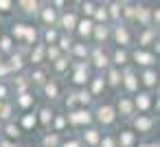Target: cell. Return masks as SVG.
Masks as SVG:
<instances>
[{
	"label": "cell",
	"instance_id": "obj_11",
	"mask_svg": "<svg viewBox=\"0 0 160 147\" xmlns=\"http://www.w3.org/2000/svg\"><path fill=\"white\" fill-rule=\"evenodd\" d=\"M118 112H121L123 116H129V114L134 112V103H132L129 99H125V97H123V99L118 101Z\"/></svg>",
	"mask_w": 160,
	"mask_h": 147
},
{
	"label": "cell",
	"instance_id": "obj_9",
	"mask_svg": "<svg viewBox=\"0 0 160 147\" xmlns=\"http://www.w3.org/2000/svg\"><path fill=\"white\" fill-rule=\"evenodd\" d=\"M75 84H86L88 81V70H86V64H77V73H75Z\"/></svg>",
	"mask_w": 160,
	"mask_h": 147
},
{
	"label": "cell",
	"instance_id": "obj_50",
	"mask_svg": "<svg viewBox=\"0 0 160 147\" xmlns=\"http://www.w3.org/2000/svg\"><path fill=\"white\" fill-rule=\"evenodd\" d=\"M62 147H79V143L77 140H70V143H64Z\"/></svg>",
	"mask_w": 160,
	"mask_h": 147
},
{
	"label": "cell",
	"instance_id": "obj_51",
	"mask_svg": "<svg viewBox=\"0 0 160 147\" xmlns=\"http://www.w3.org/2000/svg\"><path fill=\"white\" fill-rule=\"evenodd\" d=\"M7 97V88L5 86H0V99H5Z\"/></svg>",
	"mask_w": 160,
	"mask_h": 147
},
{
	"label": "cell",
	"instance_id": "obj_16",
	"mask_svg": "<svg viewBox=\"0 0 160 147\" xmlns=\"http://www.w3.org/2000/svg\"><path fill=\"white\" fill-rule=\"evenodd\" d=\"M92 29H94V35H97V40H99V42L108 40L110 31H108V27H105V24H99V27H92Z\"/></svg>",
	"mask_w": 160,
	"mask_h": 147
},
{
	"label": "cell",
	"instance_id": "obj_19",
	"mask_svg": "<svg viewBox=\"0 0 160 147\" xmlns=\"http://www.w3.org/2000/svg\"><path fill=\"white\" fill-rule=\"evenodd\" d=\"M142 81H145L147 86H156V81H158V75H156V70H147V73L142 75Z\"/></svg>",
	"mask_w": 160,
	"mask_h": 147
},
{
	"label": "cell",
	"instance_id": "obj_5",
	"mask_svg": "<svg viewBox=\"0 0 160 147\" xmlns=\"http://www.w3.org/2000/svg\"><path fill=\"white\" fill-rule=\"evenodd\" d=\"M114 40H116V44H121V46L129 44V33H127V29H125V27H116V29H114Z\"/></svg>",
	"mask_w": 160,
	"mask_h": 147
},
{
	"label": "cell",
	"instance_id": "obj_34",
	"mask_svg": "<svg viewBox=\"0 0 160 147\" xmlns=\"http://www.w3.org/2000/svg\"><path fill=\"white\" fill-rule=\"evenodd\" d=\"M44 53L48 55V59H57V57H59V48H55V46H48Z\"/></svg>",
	"mask_w": 160,
	"mask_h": 147
},
{
	"label": "cell",
	"instance_id": "obj_46",
	"mask_svg": "<svg viewBox=\"0 0 160 147\" xmlns=\"http://www.w3.org/2000/svg\"><path fill=\"white\" fill-rule=\"evenodd\" d=\"M33 81H35V84H44V73H42V70H38V73L33 75Z\"/></svg>",
	"mask_w": 160,
	"mask_h": 147
},
{
	"label": "cell",
	"instance_id": "obj_18",
	"mask_svg": "<svg viewBox=\"0 0 160 147\" xmlns=\"http://www.w3.org/2000/svg\"><path fill=\"white\" fill-rule=\"evenodd\" d=\"M134 145V134L132 132H121V147H132Z\"/></svg>",
	"mask_w": 160,
	"mask_h": 147
},
{
	"label": "cell",
	"instance_id": "obj_56",
	"mask_svg": "<svg viewBox=\"0 0 160 147\" xmlns=\"http://www.w3.org/2000/svg\"><path fill=\"white\" fill-rule=\"evenodd\" d=\"M140 147H149V145H140Z\"/></svg>",
	"mask_w": 160,
	"mask_h": 147
},
{
	"label": "cell",
	"instance_id": "obj_14",
	"mask_svg": "<svg viewBox=\"0 0 160 147\" xmlns=\"http://www.w3.org/2000/svg\"><path fill=\"white\" fill-rule=\"evenodd\" d=\"M42 20H44L46 24H53V22L57 20V13H55V9H53V7H46V9L42 11Z\"/></svg>",
	"mask_w": 160,
	"mask_h": 147
},
{
	"label": "cell",
	"instance_id": "obj_6",
	"mask_svg": "<svg viewBox=\"0 0 160 147\" xmlns=\"http://www.w3.org/2000/svg\"><path fill=\"white\" fill-rule=\"evenodd\" d=\"M151 125H153V119H149V116H138V119L134 121V127H136L138 132H149Z\"/></svg>",
	"mask_w": 160,
	"mask_h": 147
},
{
	"label": "cell",
	"instance_id": "obj_39",
	"mask_svg": "<svg viewBox=\"0 0 160 147\" xmlns=\"http://www.w3.org/2000/svg\"><path fill=\"white\" fill-rule=\"evenodd\" d=\"M90 99H92V97H90V92H86V90L77 94V101H79V103H90Z\"/></svg>",
	"mask_w": 160,
	"mask_h": 147
},
{
	"label": "cell",
	"instance_id": "obj_38",
	"mask_svg": "<svg viewBox=\"0 0 160 147\" xmlns=\"http://www.w3.org/2000/svg\"><path fill=\"white\" fill-rule=\"evenodd\" d=\"M44 90H46V94H48L51 99L57 94V86H55V84H46V86H44Z\"/></svg>",
	"mask_w": 160,
	"mask_h": 147
},
{
	"label": "cell",
	"instance_id": "obj_36",
	"mask_svg": "<svg viewBox=\"0 0 160 147\" xmlns=\"http://www.w3.org/2000/svg\"><path fill=\"white\" fill-rule=\"evenodd\" d=\"M24 29H27V27H24V24H16V27H13V31H11V33H13V35H16V38H24Z\"/></svg>",
	"mask_w": 160,
	"mask_h": 147
},
{
	"label": "cell",
	"instance_id": "obj_44",
	"mask_svg": "<svg viewBox=\"0 0 160 147\" xmlns=\"http://www.w3.org/2000/svg\"><path fill=\"white\" fill-rule=\"evenodd\" d=\"M55 62H57V64H55V68H57V70H64V68L68 66V62H66V59H62V57H57Z\"/></svg>",
	"mask_w": 160,
	"mask_h": 147
},
{
	"label": "cell",
	"instance_id": "obj_12",
	"mask_svg": "<svg viewBox=\"0 0 160 147\" xmlns=\"http://www.w3.org/2000/svg\"><path fill=\"white\" fill-rule=\"evenodd\" d=\"M121 11H123V5H121V0H116V3H112L110 9H108V18L118 20V18H121Z\"/></svg>",
	"mask_w": 160,
	"mask_h": 147
},
{
	"label": "cell",
	"instance_id": "obj_40",
	"mask_svg": "<svg viewBox=\"0 0 160 147\" xmlns=\"http://www.w3.org/2000/svg\"><path fill=\"white\" fill-rule=\"evenodd\" d=\"M0 48H2V51H11V38H2V40H0Z\"/></svg>",
	"mask_w": 160,
	"mask_h": 147
},
{
	"label": "cell",
	"instance_id": "obj_42",
	"mask_svg": "<svg viewBox=\"0 0 160 147\" xmlns=\"http://www.w3.org/2000/svg\"><path fill=\"white\" fill-rule=\"evenodd\" d=\"M70 44H72V42H70V38H59V48H64V51H66V48H70Z\"/></svg>",
	"mask_w": 160,
	"mask_h": 147
},
{
	"label": "cell",
	"instance_id": "obj_47",
	"mask_svg": "<svg viewBox=\"0 0 160 147\" xmlns=\"http://www.w3.org/2000/svg\"><path fill=\"white\" fill-rule=\"evenodd\" d=\"M75 53H77V55H79V57H83V55H86V53H88V48H86V46H81V44H79V46H75Z\"/></svg>",
	"mask_w": 160,
	"mask_h": 147
},
{
	"label": "cell",
	"instance_id": "obj_32",
	"mask_svg": "<svg viewBox=\"0 0 160 147\" xmlns=\"http://www.w3.org/2000/svg\"><path fill=\"white\" fill-rule=\"evenodd\" d=\"M9 116H11V105L2 103V105H0V119H9Z\"/></svg>",
	"mask_w": 160,
	"mask_h": 147
},
{
	"label": "cell",
	"instance_id": "obj_33",
	"mask_svg": "<svg viewBox=\"0 0 160 147\" xmlns=\"http://www.w3.org/2000/svg\"><path fill=\"white\" fill-rule=\"evenodd\" d=\"M110 84H112V86H118V84H121V75H118V70H114V68L110 70Z\"/></svg>",
	"mask_w": 160,
	"mask_h": 147
},
{
	"label": "cell",
	"instance_id": "obj_2",
	"mask_svg": "<svg viewBox=\"0 0 160 147\" xmlns=\"http://www.w3.org/2000/svg\"><path fill=\"white\" fill-rule=\"evenodd\" d=\"M68 121H70L72 125H81V123H90L92 116H90L88 110H75V112L68 114Z\"/></svg>",
	"mask_w": 160,
	"mask_h": 147
},
{
	"label": "cell",
	"instance_id": "obj_23",
	"mask_svg": "<svg viewBox=\"0 0 160 147\" xmlns=\"http://www.w3.org/2000/svg\"><path fill=\"white\" fill-rule=\"evenodd\" d=\"M153 38H156V31H153V29H149V31H145V33L140 35V44H151V42H153Z\"/></svg>",
	"mask_w": 160,
	"mask_h": 147
},
{
	"label": "cell",
	"instance_id": "obj_8",
	"mask_svg": "<svg viewBox=\"0 0 160 147\" xmlns=\"http://www.w3.org/2000/svg\"><path fill=\"white\" fill-rule=\"evenodd\" d=\"M92 27H94V24H92V20H81V22H77V27H75V29L79 31V35H81V38H88V35L92 33Z\"/></svg>",
	"mask_w": 160,
	"mask_h": 147
},
{
	"label": "cell",
	"instance_id": "obj_49",
	"mask_svg": "<svg viewBox=\"0 0 160 147\" xmlns=\"http://www.w3.org/2000/svg\"><path fill=\"white\" fill-rule=\"evenodd\" d=\"M151 20L158 24V20H160V11H158V9H153V11H151Z\"/></svg>",
	"mask_w": 160,
	"mask_h": 147
},
{
	"label": "cell",
	"instance_id": "obj_43",
	"mask_svg": "<svg viewBox=\"0 0 160 147\" xmlns=\"http://www.w3.org/2000/svg\"><path fill=\"white\" fill-rule=\"evenodd\" d=\"M101 147H116V143H114V138H110V136H105V138L101 140Z\"/></svg>",
	"mask_w": 160,
	"mask_h": 147
},
{
	"label": "cell",
	"instance_id": "obj_28",
	"mask_svg": "<svg viewBox=\"0 0 160 147\" xmlns=\"http://www.w3.org/2000/svg\"><path fill=\"white\" fill-rule=\"evenodd\" d=\"M7 136H9V138H18V136H20V127L13 125V123H9V125H7Z\"/></svg>",
	"mask_w": 160,
	"mask_h": 147
},
{
	"label": "cell",
	"instance_id": "obj_15",
	"mask_svg": "<svg viewBox=\"0 0 160 147\" xmlns=\"http://www.w3.org/2000/svg\"><path fill=\"white\" fill-rule=\"evenodd\" d=\"M94 66L97 68H105L108 66V57H105V53H101V48L94 51Z\"/></svg>",
	"mask_w": 160,
	"mask_h": 147
},
{
	"label": "cell",
	"instance_id": "obj_54",
	"mask_svg": "<svg viewBox=\"0 0 160 147\" xmlns=\"http://www.w3.org/2000/svg\"><path fill=\"white\" fill-rule=\"evenodd\" d=\"M151 147H160V145H158V143H153V145H151Z\"/></svg>",
	"mask_w": 160,
	"mask_h": 147
},
{
	"label": "cell",
	"instance_id": "obj_4",
	"mask_svg": "<svg viewBox=\"0 0 160 147\" xmlns=\"http://www.w3.org/2000/svg\"><path fill=\"white\" fill-rule=\"evenodd\" d=\"M134 59H136V64H142V66H151L156 62V57L151 53H145V51H136L134 53Z\"/></svg>",
	"mask_w": 160,
	"mask_h": 147
},
{
	"label": "cell",
	"instance_id": "obj_30",
	"mask_svg": "<svg viewBox=\"0 0 160 147\" xmlns=\"http://www.w3.org/2000/svg\"><path fill=\"white\" fill-rule=\"evenodd\" d=\"M103 86H105V79L97 77V79H94V84H92V92H94V94H99V92L103 90Z\"/></svg>",
	"mask_w": 160,
	"mask_h": 147
},
{
	"label": "cell",
	"instance_id": "obj_48",
	"mask_svg": "<svg viewBox=\"0 0 160 147\" xmlns=\"http://www.w3.org/2000/svg\"><path fill=\"white\" fill-rule=\"evenodd\" d=\"M64 125H66V119H64V116H59V119L55 121V127H57V129H62Z\"/></svg>",
	"mask_w": 160,
	"mask_h": 147
},
{
	"label": "cell",
	"instance_id": "obj_25",
	"mask_svg": "<svg viewBox=\"0 0 160 147\" xmlns=\"http://www.w3.org/2000/svg\"><path fill=\"white\" fill-rule=\"evenodd\" d=\"M35 123H38V116H35V114H27V116L22 119V125H24L27 129H31Z\"/></svg>",
	"mask_w": 160,
	"mask_h": 147
},
{
	"label": "cell",
	"instance_id": "obj_13",
	"mask_svg": "<svg viewBox=\"0 0 160 147\" xmlns=\"http://www.w3.org/2000/svg\"><path fill=\"white\" fill-rule=\"evenodd\" d=\"M134 105H136L138 110H147V108L151 105V99H149V94H138V97H136V101H134Z\"/></svg>",
	"mask_w": 160,
	"mask_h": 147
},
{
	"label": "cell",
	"instance_id": "obj_41",
	"mask_svg": "<svg viewBox=\"0 0 160 147\" xmlns=\"http://www.w3.org/2000/svg\"><path fill=\"white\" fill-rule=\"evenodd\" d=\"M94 9H97V7H94L92 3H83V13H86V16H92Z\"/></svg>",
	"mask_w": 160,
	"mask_h": 147
},
{
	"label": "cell",
	"instance_id": "obj_53",
	"mask_svg": "<svg viewBox=\"0 0 160 147\" xmlns=\"http://www.w3.org/2000/svg\"><path fill=\"white\" fill-rule=\"evenodd\" d=\"M2 147H13V145L11 143H2Z\"/></svg>",
	"mask_w": 160,
	"mask_h": 147
},
{
	"label": "cell",
	"instance_id": "obj_35",
	"mask_svg": "<svg viewBox=\"0 0 160 147\" xmlns=\"http://www.w3.org/2000/svg\"><path fill=\"white\" fill-rule=\"evenodd\" d=\"M57 140H59V138H57V134H51V136H46V138H44V145H46V147H55V145H57Z\"/></svg>",
	"mask_w": 160,
	"mask_h": 147
},
{
	"label": "cell",
	"instance_id": "obj_24",
	"mask_svg": "<svg viewBox=\"0 0 160 147\" xmlns=\"http://www.w3.org/2000/svg\"><path fill=\"white\" fill-rule=\"evenodd\" d=\"M22 66H24V64H22V57H20V55H13L9 68H11V70H22Z\"/></svg>",
	"mask_w": 160,
	"mask_h": 147
},
{
	"label": "cell",
	"instance_id": "obj_17",
	"mask_svg": "<svg viewBox=\"0 0 160 147\" xmlns=\"http://www.w3.org/2000/svg\"><path fill=\"white\" fill-rule=\"evenodd\" d=\"M44 51H46V48H44L42 44H40V46H35V51L31 53V62H33V64H40V62H42V57H44Z\"/></svg>",
	"mask_w": 160,
	"mask_h": 147
},
{
	"label": "cell",
	"instance_id": "obj_10",
	"mask_svg": "<svg viewBox=\"0 0 160 147\" xmlns=\"http://www.w3.org/2000/svg\"><path fill=\"white\" fill-rule=\"evenodd\" d=\"M123 81H125V88H127L129 92H134V90L138 88V79L134 77L132 70H125V79H123Z\"/></svg>",
	"mask_w": 160,
	"mask_h": 147
},
{
	"label": "cell",
	"instance_id": "obj_52",
	"mask_svg": "<svg viewBox=\"0 0 160 147\" xmlns=\"http://www.w3.org/2000/svg\"><path fill=\"white\" fill-rule=\"evenodd\" d=\"M7 70H9V66H5V64H0V75H7Z\"/></svg>",
	"mask_w": 160,
	"mask_h": 147
},
{
	"label": "cell",
	"instance_id": "obj_45",
	"mask_svg": "<svg viewBox=\"0 0 160 147\" xmlns=\"http://www.w3.org/2000/svg\"><path fill=\"white\" fill-rule=\"evenodd\" d=\"M11 9V0H0V11H9Z\"/></svg>",
	"mask_w": 160,
	"mask_h": 147
},
{
	"label": "cell",
	"instance_id": "obj_20",
	"mask_svg": "<svg viewBox=\"0 0 160 147\" xmlns=\"http://www.w3.org/2000/svg\"><path fill=\"white\" fill-rule=\"evenodd\" d=\"M83 138H86L88 145H97V143H99V134H97V129H88V132L83 134Z\"/></svg>",
	"mask_w": 160,
	"mask_h": 147
},
{
	"label": "cell",
	"instance_id": "obj_55",
	"mask_svg": "<svg viewBox=\"0 0 160 147\" xmlns=\"http://www.w3.org/2000/svg\"><path fill=\"white\" fill-rule=\"evenodd\" d=\"M75 3H83V0H75Z\"/></svg>",
	"mask_w": 160,
	"mask_h": 147
},
{
	"label": "cell",
	"instance_id": "obj_26",
	"mask_svg": "<svg viewBox=\"0 0 160 147\" xmlns=\"http://www.w3.org/2000/svg\"><path fill=\"white\" fill-rule=\"evenodd\" d=\"M99 22H105L108 20V9H103V7H99V9H94V13H92Z\"/></svg>",
	"mask_w": 160,
	"mask_h": 147
},
{
	"label": "cell",
	"instance_id": "obj_27",
	"mask_svg": "<svg viewBox=\"0 0 160 147\" xmlns=\"http://www.w3.org/2000/svg\"><path fill=\"white\" fill-rule=\"evenodd\" d=\"M114 62H116V64H118V66H123V64H125V62H127V53H125V51H121V48H118V51H116V53H114Z\"/></svg>",
	"mask_w": 160,
	"mask_h": 147
},
{
	"label": "cell",
	"instance_id": "obj_37",
	"mask_svg": "<svg viewBox=\"0 0 160 147\" xmlns=\"http://www.w3.org/2000/svg\"><path fill=\"white\" fill-rule=\"evenodd\" d=\"M44 38H46V42H48V44H53V42L57 40V33H55L53 29H46V33H44Z\"/></svg>",
	"mask_w": 160,
	"mask_h": 147
},
{
	"label": "cell",
	"instance_id": "obj_31",
	"mask_svg": "<svg viewBox=\"0 0 160 147\" xmlns=\"http://www.w3.org/2000/svg\"><path fill=\"white\" fill-rule=\"evenodd\" d=\"M40 121H42L44 125H48V123L53 121V112H51V110H42V112H40Z\"/></svg>",
	"mask_w": 160,
	"mask_h": 147
},
{
	"label": "cell",
	"instance_id": "obj_21",
	"mask_svg": "<svg viewBox=\"0 0 160 147\" xmlns=\"http://www.w3.org/2000/svg\"><path fill=\"white\" fill-rule=\"evenodd\" d=\"M20 7L24 9V11H35L38 9V0H20Z\"/></svg>",
	"mask_w": 160,
	"mask_h": 147
},
{
	"label": "cell",
	"instance_id": "obj_29",
	"mask_svg": "<svg viewBox=\"0 0 160 147\" xmlns=\"http://www.w3.org/2000/svg\"><path fill=\"white\" fill-rule=\"evenodd\" d=\"M35 38H38L35 29H33V27H27V29H24V40H27V42H35Z\"/></svg>",
	"mask_w": 160,
	"mask_h": 147
},
{
	"label": "cell",
	"instance_id": "obj_22",
	"mask_svg": "<svg viewBox=\"0 0 160 147\" xmlns=\"http://www.w3.org/2000/svg\"><path fill=\"white\" fill-rule=\"evenodd\" d=\"M18 103H20V108H29V105L33 103V97H31V94H27V92H20Z\"/></svg>",
	"mask_w": 160,
	"mask_h": 147
},
{
	"label": "cell",
	"instance_id": "obj_3",
	"mask_svg": "<svg viewBox=\"0 0 160 147\" xmlns=\"http://www.w3.org/2000/svg\"><path fill=\"white\" fill-rule=\"evenodd\" d=\"M134 18L140 22V24H149V20H151V9L149 7H136V11H134Z\"/></svg>",
	"mask_w": 160,
	"mask_h": 147
},
{
	"label": "cell",
	"instance_id": "obj_7",
	"mask_svg": "<svg viewBox=\"0 0 160 147\" xmlns=\"http://www.w3.org/2000/svg\"><path fill=\"white\" fill-rule=\"evenodd\" d=\"M59 22H62V27H64L66 31H72V29L77 27V16H75V13H64Z\"/></svg>",
	"mask_w": 160,
	"mask_h": 147
},
{
	"label": "cell",
	"instance_id": "obj_1",
	"mask_svg": "<svg viewBox=\"0 0 160 147\" xmlns=\"http://www.w3.org/2000/svg\"><path fill=\"white\" fill-rule=\"evenodd\" d=\"M103 125H110V123H114V119H116V112H114V108L112 105H101L99 108V116H97Z\"/></svg>",
	"mask_w": 160,
	"mask_h": 147
}]
</instances>
